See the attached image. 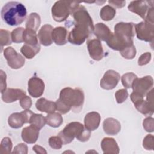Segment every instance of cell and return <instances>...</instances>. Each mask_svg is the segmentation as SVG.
I'll return each mask as SVG.
<instances>
[{"instance_id":"26","label":"cell","mask_w":154,"mask_h":154,"mask_svg":"<svg viewBox=\"0 0 154 154\" xmlns=\"http://www.w3.org/2000/svg\"><path fill=\"white\" fill-rule=\"evenodd\" d=\"M40 50V44L37 46H31L29 45L24 44L20 49V52L26 58L32 59L39 52Z\"/></svg>"},{"instance_id":"21","label":"cell","mask_w":154,"mask_h":154,"mask_svg":"<svg viewBox=\"0 0 154 154\" xmlns=\"http://www.w3.org/2000/svg\"><path fill=\"white\" fill-rule=\"evenodd\" d=\"M68 31L63 26H58L53 29L52 31V38L57 45H64L68 40Z\"/></svg>"},{"instance_id":"42","label":"cell","mask_w":154,"mask_h":154,"mask_svg":"<svg viewBox=\"0 0 154 154\" xmlns=\"http://www.w3.org/2000/svg\"><path fill=\"white\" fill-rule=\"evenodd\" d=\"M56 106H57V110L62 114H64L67 113L69 111H70V109L65 104H64L62 102H61L58 99L55 102Z\"/></svg>"},{"instance_id":"5","label":"cell","mask_w":154,"mask_h":154,"mask_svg":"<svg viewBox=\"0 0 154 154\" xmlns=\"http://www.w3.org/2000/svg\"><path fill=\"white\" fill-rule=\"evenodd\" d=\"M58 99L74 112H79L84 105V93L79 88L66 87L61 90Z\"/></svg>"},{"instance_id":"15","label":"cell","mask_w":154,"mask_h":154,"mask_svg":"<svg viewBox=\"0 0 154 154\" xmlns=\"http://www.w3.org/2000/svg\"><path fill=\"white\" fill-rule=\"evenodd\" d=\"M45 90V83L43 81L36 76L31 78L28 82V91L30 96L33 97H40Z\"/></svg>"},{"instance_id":"12","label":"cell","mask_w":154,"mask_h":154,"mask_svg":"<svg viewBox=\"0 0 154 154\" xmlns=\"http://www.w3.org/2000/svg\"><path fill=\"white\" fill-rule=\"evenodd\" d=\"M34 112L29 109H25L20 112H14L8 118L9 126L14 129L21 128L24 123H28Z\"/></svg>"},{"instance_id":"16","label":"cell","mask_w":154,"mask_h":154,"mask_svg":"<svg viewBox=\"0 0 154 154\" xmlns=\"http://www.w3.org/2000/svg\"><path fill=\"white\" fill-rule=\"evenodd\" d=\"M26 96V92L19 88H7L1 93V98L5 103H11Z\"/></svg>"},{"instance_id":"18","label":"cell","mask_w":154,"mask_h":154,"mask_svg":"<svg viewBox=\"0 0 154 154\" xmlns=\"http://www.w3.org/2000/svg\"><path fill=\"white\" fill-rule=\"evenodd\" d=\"M53 27L49 24L43 25L40 29L37 37L40 43L45 46H48L52 45L53 40L52 38V31Z\"/></svg>"},{"instance_id":"7","label":"cell","mask_w":154,"mask_h":154,"mask_svg":"<svg viewBox=\"0 0 154 154\" xmlns=\"http://www.w3.org/2000/svg\"><path fill=\"white\" fill-rule=\"evenodd\" d=\"M79 2L58 1L52 7V16L55 21L61 22L66 20L70 14L79 5Z\"/></svg>"},{"instance_id":"45","label":"cell","mask_w":154,"mask_h":154,"mask_svg":"<svg viewBox=\"0 0 154 154\" xmlns=\"http://www.w3.org/2000/svg\"><path fill=\"white\" fill-rule=\"evenodd\" d=\"M108 3L111 4L112 7L120 8L125 5L126 1H108Z\"/></svg>"},{"instance_id":"10","label":"cell","mask_w":154,"mask_h":154,"mask_svg":"<svg viewBox=\"0 0 154 154\" xmlns=\"http://www.w3.org/2000/svg\"><path fill=\"white\" fill-rule=\"evenodd\" d=\"M4 56L5 58L8 66L13 69H18L22 67L25 62V58L17 53L13 47H7L4 51Z\"/></svg>"},{"instance_id":"37","label":"cell","mask_w":154,"mask_h":154,"mask_svg":"<svg viewBox=\"0 0 154 154\" xmlns=\"http://www.w3.org/2000/svg\"><path fill=\"white\" fill-rule=\"evenodd\" d=\"M143 147L148 150H152L154 148V137L153 135H147L143 141Z\"/></svg>"},{"instance_id":"19","label":"cell","mask_w":154,"mask_h":154,"mask_svg":"<svg viewBox=\"0 0 154 154\" xmlns=\"http://www.w3.org/2000/svg\"><path fill=\"white\" fill-rule=\"evenodd\" d=\"M103 129L104 132L108 135H116L121 130L120 123L116 119L108 117L103 122Z\"/></svg>"},{"instance_id":"14","label":"cell","mask_w":154,"mask_h":154,"mask_svg":"<svg viewBox=\"0 0 154 154\" xmlns=\"http://www.w3.org/2000/svg\"><path fill=\"white\" fill-rule=\"evenodd\" d=\"M87 49L90 57L96 61H100L104 56L102 45L98 39L88 40L87 42Z\"/></svg>"},{"instance_id":"38","label":"cell","mask_w":154,"mask_h":154,"mask_svg":"<svg viewBox=\"0 0 154 154\" xmlns=\"http://www.w3.org/2000/svg\"><path fill=\"white\" fill-rule=\"evenodd\" d=\"M128 92L127 90L125 88L118 90L115 93V97L118 103H122L124 102L128 97Z\"/></svg>"},{"instance_id":"30","label":"cell","mask_w":154,"mask_h":154,"mask_svg":"<svg viewBox=\"0 0 154 154\" xmlns=\"http://www.w3.org/2000/svg\"><path fill=\"white\" fill-rule=\"evenodd\" d=\"M29 123L37 127L40 130L43 127L45 126L46 122L45 117L42 114L33 113L30 118Z\"/></svg>"},{"instance_id":"39","label":"cell","mask_w":154,"mask_h":154,"mask_svg":"<svg viewBox=\"0 0 154 154\" xmlns=\"http://www.w3.org/2000/svg\"><path fill=\"white\" fill-rule=\"evenodd\" d=\"M144 129L148 132H152L154 130V119L152 117H146L143 122Z\"/></svg>"},{"instance_id":"22","label":"cell","mask_w":154,"mask_h":154,"mask_svg":"<svg viewBox=\"0 0 154 154\" xmlns=\"http://www.w3.org/2000/svg\"><path fill=\"white\" fill-rule=\"evenodd\" d=\"M101 149L105 154H118L119 147L113 138L105 137L101 141Z\"/></svg>"},{"instance_id":"1","label":"cell","mask_w":154,"mask_h":154,"mask_svg":"<svg viewBox=\"0 0 154 154\" xmlns=\"http://www.w3.org/2000/svg\"><path fill=\"white\" fill-rule=\"evenodd\" d=\"M71 15L73 18V28L68 35V41L73 45H80L93 32V22L83 5H79Z\"/></svg>"},{"instance_id":"4","label":"cell","mask_w":154,"mask_h":154,"mask_svg":"<svg viewBox=\"0 0 154 154\" xmlns=\"http://www.w3.org/2000/svg\"><path fill=\"white\" fill-rule=\"evenodd\" d=\"M90 135L91 131L78 122L69 123L58 134L63 144L70 143L75 138L79 141L85 142L89 140Z\"/></svg>"},{"instance_id":"13","label":"cell","mask_w":154,"mask_h":154,"mask_svg":"<svg viewBox=\"0 0 154 154\" xmlns=\"http://www.w3.org/2000/svg\"><path fill=\"white\" fill-rule=\"evenodd\" d=\"M120 78V74L118 72L114 70H108L101 79L100 86L105 90H112L117 86Z\"/></svg>"},{"instance_id":"24","label":"cell","mask_w":154,"mask_h":154,"mask_svg":"<svg viewBox=\"0 0 154 154\" xmlns=\"http://www.w3.org/2000/svg\"><path fill=\"white\" fill-rule=\"evenodd\" d=\"M93 32L100 41H105L109 37L112 32L103 23H97L94 26Z\"/></svg>"},{"instance_id":"3","label":"cell","mask_w":154,"mask_h":154,"mask_svg":"<svg viewBox=\"0 0 154 154\" xmlns=\"http://www.w3.org/2000/svg\"><path fill=\"white\" fill-rule=\"evenodd\" d=\"M26 7L17 1H10L6 3L1 11L2 19L10 26L20 25L26 19Z\"/></svg>"},{"instance_id":"27","label":"cell","mask_w":154,"mask_h":154,"mask_svg":"<svg viewBox=\"0 0 154 154\" xmlns=\"http://www.w3.org/2000/svg\"><path fill=\"white\" fill-rule=\"evenodd\" d=\"M46 123L51 127L58 128L61 125L63 122L62 116L58 112H52L48 114L46 117Z\"/></svg>"},{"instance_id":"6","label":"cell","mask_w":154,"mask_h":154,"mask_svg":"<svg viewBox=\"0 0 154 154\" xmlns=\"http://www.w3.org/2000/svg\"><path fill=\"white\" fill-rule=\"evenodd\" d=\"M153 1H133L129 3L128 8L145 22L153 24Z\"/></svg>"},{"instance_id":"36","label":"cell","mask_w":154,"mask_h":154,"mask_svg":"<svg viewBox=\"0 0 154 154\" xmlns=\"http://www.w3.org/2000/svg\"><path fill=\"white\" fill-rule=\"evenodd\" d=\"M49 144L52 149L58 150L62 147V145L63 144L60 137L52 136L49 139Z\"/></svg>"},{"instance_id":"34","label":"cell","mask_w":154,"mask_h":154,"mask_svg":"<svg viewBox=\"0 0 154 154\" xmlns=\"http://www.w3.org/2000/svg\"><path fill=\"white\" fill-rule=\"evenodd\" d=\"M24 30V28L22 27H19L13 29L11 33L12 42L15 43H20L23 42V34Z\"/></svg>"},{"instance_id":"40","label":"cell","mask_w":154,"mask_h":154,"mask_svg":"<svg viewBox=\"0 0 154 154\" xmlns=\"http://www.w3.org/2000/svg\"><path fill=\"white\" fill-rule=\"evenodd\" d=\"M152 55L150 52H146L143 54L138 60V64L140 66L148 64L151 60Z\"/></svg>"},{"instance_id":"17","label":"cell","mask_w":154,"mask_h":154,"mask_svg":"<svg viewBox=\"0 0 154 154\" xmlns=\"http://www.w3.org/2000/svg\"><path fill=\"white\" fill-rule=\"evenodd\" d=\"M39 131V129L32 125L24 128L21 133L22 140L28 144L35 143L38 138Z\"/></svg>"},{"instance_id":"29","label":"cell","mask_w":154,"mask_h":154,"mask_svg":"<svg viewBox=\"0 0 154 154\" xmlns=\"http://www.w3.org/2000/svg\"><path fill=\"white\" fill-rule=\"evenodd\" d=\"M116 14V9L109 5H105L100 11V16L104 21H109L113 19Z\"/></svg>"},{"instance_id":"44","label":"cell","mask_w":154,"mask_h":154,"mask_svg":"<svg viewBox=\"0 0 154 154\" xmlns=\"http://www.w3.org/2000/svg\"><path fill=\"white\" fill-rule=\"evenodd\" d=\"M1 92H3L7 89V84H6V74L4 71L1 70Z\"/></svg>"},{"instance_id":"25","label":"cell","mask_w":154,"mask_h":154,"mask_svg":"<svg viewBox=\"0 0 154 154\" xmlns=\"http://www.w3.org/2000/svg\"><path fill=\"white\" fill-rule=\"evenodd\" d=\"M40 16L36 13H31L26 19L25 27L26 29H30L36 32L40 25Z\"/></svg>"},{"instance_id":"2","label":"cell","mask_w":154,"mask_h":154,"mask_svg":"<svg viewBox=\"0 0 154 154\" xmlns=\"http://www.w3.org/2000/svg\"><path fill=\"white\" fill-rule=\"evenodd\" d=\"M134 35L133 23L119 22L114 26V32L111 33L106 43L111 49L120 51L125 48L134 45Z\"/></svg>"},{"instance_id":"8","label":"cell","mask_w":154,"mask_h":154,"mask_svg":"<svg viewBox=\"0 0 154 154\" xmlns=\"http://www.w3.org/2000/svg\"><path fill=\"white\" fill-rule=\"evenodd\" d=\"M131 99L136 109L146 116H152L153 114V102L144 100L143 96L134 91L131 94Z\"/></svg>"},{"instance_id":"33","label":"cell","mask_w":154,"mask_h":154,"mask_svg":"<svg viewBox=\"0 0 154 154\" xmlns=\"http://www.w3.org/2000/svg\"><path fill=\"white\" fill-rule=\"evenodd\" d=\"M121 55L128 60L133 59L136 55V48L134 45L127 46L120 51Z\"/></svg>"},{"instance_id":"32","label":"cell","mask_w":154,"mask_h":154,"mask_svg":"<svg viewBox=\"0 0 154 154\" xmlns=\"http://www.w3.org/2000/svg\"><path fill=\"white\" fill-rule=\"evenodd\" d=\"M13 147V143L11 140L8 137H4L0 144V153L1 154H7L11 153Z\"/></svg>"},{"instance_id":"11","label":"cell","mask_w":154,"mask_h":154,"mask_svg":"<svg viewBox=\"0 0 154 154\" xmlns=\"http://www.w3.org/2000/svg\"><path fill=\"white\" fill-rule=\"evenodd\" d=\"M153 79L151 76H146L140 78H136L132 85L133 91L143 97L153 88Z\"/></svg>"},{"instance_id":"41","label":"cell","mask_w":154,"mask_h":154,"mask_svg":"<svg viewBox=\"0 0 154 154\" xmlns=\"http://www.w3.org/2000/svg\"><path fill=\"white\" fill-rule=\"evenodd\" d=\"M20 105L24 109H29L32 106V100L27 96H23L20 99Z\"/></svg>"},{"instance_id":"35","label":"cell","mask_w":154,"mask_h":154,"mask_svg":"<svg viewBox=\"0 0 154 154\" xmlns=\"http://www.w3.org/2000/svg\"><path fill=\"white\" fill-rule=\"evenodd\" d=\"M12 40L11 33L5 29H1L0 30V43L1 48L4 46H7L11 44Z\"/></svg>"},{"instance_id":"23","label":"cell","mask_w":154,"mask_h":154,"mask_svg":"<svg viewBox=\"0 0 154 154\" xmlns=\"http://www.w3.org/2000/svg\"><path fill=\"white\" fill-rule=\"evenodd\" d=\"M35 106L38 111L46 112L48 114L54 112L57 110L55 102L48 100L43 97H42L37 100Z\"/></svg>"},{"instance_id":"43","label":"cell","mask_w":154,"mask_h":154,"mask_svg":"<svg viewBox=\"0 0 154 154\" xmlns=\"http://www.w3.org/2000/svg\"><path fill=\"white\" fill-rule=\"evenodd\" d=\"M13 153H28V146L24 143H20L16 146L12 152Z\"/></svg>"},{"instance_id":"9","label":"cell","mask_w":154,"mask_h":154,"mask_svg":"<svg viewBox=\"0 0 154 154\" xmlns=\"http://www.w3.org/2000/svg\"><path fill=\"white\" fill-rule=\"evenodd\" d=\"M135 32L139 40L153 43L154 38V25L143 21L134 24Z\"/></svg>"},{"instance_id":"31","label":"cell","mask_w":154,"mask_h":154,"mask_svg":"<svg viewBox=\"0 0 154 154\" xmlns=\"http://www.w3.org/2000/svg\"><path fill=\"white\" fill-rule=\"evenodd\" d=\"M137 76L132 72H128L124 74L121 78L122 85L126 88H132V83Z\"/></svg>"},{"instance_id":"46","label":"cell","mask_w":154,"mask_h":154,"mask_svg":"<svg viewBox=\"0 0 154 154\" xmlns=\"http://www.w3.org/2000/svg\"><path fill=\"white\" fill-rule=\"evenodd\" d=\"M32 150L36 153H41V154H46L47 153V152L46 151V150L43 147H42V146H38V145L34 146L32 147Z\"/></svg>"},{"instance_id":"28","label":"cell","mask_w":154,"mask_h":154,"mask_svg":"<svg viewBox=\"0 0 154 154\" xmlns=\"http://www.w3.org/2000/svg\"><path fill=\"white\" fill-rule=\"evenodd\" d=\"M23 40L25 44L31 46H37L39 45L36 32L30 29H25L23 34Z\"/></svg>"},{"instance_id":"20","label":"cell","mask_w":154,"mask_h":154,"mask_svg":"<svg viewBox=\"0 0 154 154\" xmlns=\"http://www.w3.org/2000/svg\"><path fill=\"white\" fill-rule=\"evenodd\" d=\"M101 120L99 113L92 111L87 113L84 117V126L90 131H93L98 128Z\"/></svg>"}]
</instances>
